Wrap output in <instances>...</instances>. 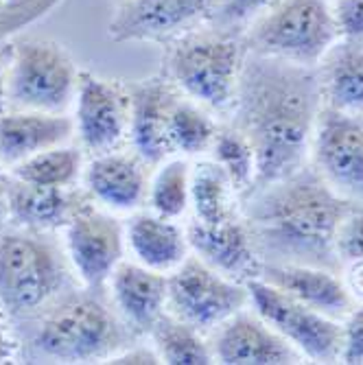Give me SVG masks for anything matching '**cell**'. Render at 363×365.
I'll return each mask as SVG.
<instances>
[{"label": "cell", "mask_w": 363, "mask_h": 365, "mask_svg": "<svg viewBox=\"0 0 363 365\" xmlns=\"http://www.w3.org/2000/svg\"><path fill=\"white\" fill-rule=\"evenodd\" d=\"M337 38L328 0H280L241 33L247 53L302 66H317Z\"/></svg>", "instance_id": "cell-5"}, {"label": "cell", "mask_w": 363, "mask_h": 365, "mask_svg": "<svg viewBox=\"0 0 363 365\" xmlns=\"http://www.w3.org/2000/svg\"><path fill=\"white\" fill-rule=\"evenodd\" d=\"M339 38L363 40V0H328Z\"/></svg>", "instance_id": "cell-33"}, {"label": "cell", "mask_w": 363, "mask_h": 365, "mask_svg": "<svg viewBox=\"0 0 363 365\" xmlns=\"http://www.w3.org/2000/svg\"><path fill=\"white\" fill-rule=\"evenodd\" d=\"M342 326V352L339 361L348 365H361L363 363V304L352 309L344 317Z\"/></svg>", "instance_id": "cell-32"}, {"label": "cell", "mask_w": 363, "mask_h": 365, "mask_svg": "<svg viewBox=\"0 0 363 365\" xmlns=\"http://www.w3.org/2000/svg\"><path fill=\"white\" fill-rule=\"evenodd\" d=\"M235 127L256 153V184L285 180L307 167L324 108L315 66L247 53L235 92Z\"/></svg>", "instance_id": "cell-1"}, {"label": "cell", "mask_w": 363, "mask_h": 365, "mask_svg": "<svg viewBox=\"0 0 363 365\" xmlns=\"http://www.w3.org/2000/svg\"><path fill=\"white\" fill-rule=\"evenodd\" d=\"M75 120L66 112L5 110L0 114V164L11 169L40 151L71 143Z\"/></svg>", "instance_id": "cell-19"}, {"label": "cell", "mask_w": 363, "mask_h": 365, "mask_svg": "<svg viewBox=\"0 0 363 365\" xmlns=\"http://www.w3.org/2000/svg\"><path fill=\"white\" fill-rule=\"evenodd\" d=\"M129 145L147 167H158L173 153L169 143V108L178 94L167 77L129 83Z\"/></svg>", "instance_id": "cell-15"}, {"label": "cell", "mask_w": 363, "mask_h": 365, "mask_svg": "<svg viewBox=\"0 0 363 365\" xmlns=\"http://www.w3.org/2000/svg\"><path fill=\"white\" fill-rule=\"evenodd\" d=\"M311 160L313 171L337 195L363 204V116L322 108Z\"/></svg>", "instance_id": "cell-11"}, {"label": "cell", "mask_w": 363, "mask_h": 365, "mask_svg": "<svg viewBox=\"0 0 363 365\" xmlns=\"http://www.w3.org/2000/svg\"><path fill=\"white\" fill-rule=\"evenodd\" d=\"M75 136L90 153L116 151L129 136V90L81 71L75 96Z\"/></svg>", "instance_id": "cell-12"}, {"label": "cell", "mask_w": 363, "mask_h": 365, "mask_svg": "<svg viewBox=\"0 0 363 365\" xmlns=\"http://www.w3.org/2000/svg\"><path fill=\"white\" fill-rule=\"evenodd\" d=\"M315 71L324 108L363 116V40L337 38Z\"/></svg>", "instance_id": "cell-23"}, {"label": "cell", "mask_w": 363, "mask_h": 365, "mask_svg": "<svg viewBox=\"0 0 363 365\" xmlns=\"http://www.w3.org/2000/svg\"><path fill=\"white\" fill-rule=\"evenodd\" d=\"M245 287L250 307L305 359L315 363L339 361L342 326L337 319L326 317L258 276L250 278Z\"/></svg>", "instance_id": "cell-9"}, {"label": "cell", "mask_w": 363, "mask_h": 365, "mask_svg": "<svg viewBox=\"0 0 363 365\" xmlns=\"http://www.w3.org/2000/svg\"><path fill=\"white\" fill-rule=\"evenodd\" d=\"M335 254L342 267L363 260V204H350L335 232Z\"/></svg>", "instance_id": "cell-31"}, {"label": "cell", "mask_w": 363, "mask_h": 365, "mask_svg": "<svg viewBox=\"0 0 363 365\" xmlns=\"http://www.w3.org/2000/svg\"><path fill=\"white\" fill-rule=\"evenodd\" d=\"M106 363H116V365H155L162 363L160 354L155 352L153 346H125L118 352H114Z\"/></svg>", "instance_id": "cell-34"}, {"label": "cell", "mask_w": 363, "mask_h": 365, "mask_svg": "<svg viewBox=\"0 0 363 365\" xmlns=\"http://www.w3.org/2000/svg\"><path fill=\"white\" fill-rule=\"evenodd\" d=\"M167 276L138 260H123L110 276V293L123 322L140 335H149L167 313Z\"/></svg>", "instance_id": "cell-20"}, {"label": "cell", "mask_w": 363, "mask_h": 365, "mask_svg": "<svg viewBox=\"0 0 363 365\" xmlns=\"http://www.w3.org/2000/svg\"><path fill=\"white\" fill-rule=\"evenodd\" d=\"M26 3H31V0H5V5H7L9 9H20V7L26 5Z\"/></svg>", "instance_id": "cell-38"}, {"label": "cell", "mask_w": 363, "mask_h": 365, "mask_svg": "<svg viewBox=\"0 0 363 365\" xmlns=\"http://www.w3.org/2000/svg\"><path fill=\"white\" fill-rule=\"evenodd\" d=\"M83 199L71 188L38 186L20 180L9 182L5 190L7 217L16 227L33 232L63 230Z\"/></svg>", "instance_id": "cell-22"}, {"label": "cell", "mask_w": 363, "mask_h": 365, "mask_svg": "<svg viewBox=\"0 0 363 365\" xmlns=\"http://www.w3.org/2000/svg\"><path fill=\"white\" fill-rule=\"evenodd\" d=\"M278 3L280 0H215L208 24L232 36H241L256 18L267 14Z\"/></svg>", "instance_id": "cell-30"}, {"label": "cell", "mask_w": 363, "mask_h": 365, "mask_svg": "<svg viewBox=\"0 0 363 365\" xmlns=\"http://www.w3.org/2000/svg\"><path fill=\"white\" fill-rule=\"evenodd\" d=\"M164 46V77L178 92L217 112L232 106L245 59L241 36L204 22Z\"/></svg>", "instance_id": "cell-3"}, {"label": "cell", "mask_w": 363, "mask_h": 365, "mask_svg": "<svg viewBox=\"0 0 363 365\" xmlns=\"http://www.w3.org/2000/svg\"><path fill=\"white\" fill-rule=\"evenodd\" d=\"M147 164L131 151L96 153L83 167V184L92 202L112 212H136L147 202Z\"/></svg>", "instance_id": "cell-17"}, {"label": "cell", "mask_w": 363, "mask_h": 365, "mask_svg": "<svg viewBox=\"0 0 363 365\" xmlns=\"http://www.w3.org/2000/svg\"><path fill=\"white\" fill-rule=\"evenodd\" d=\"M66 282V264L42 232L22 230L0 237V309L11 317L44 309Z\"/></svg>", "instance_id": "cell-6"}, {"label": "cell", "mask_w": 363, "mask_h": 365, "mask_svg": "<svg viewBox=\"0 0 363 365\" xmlns=\"http://www.w3.org/2000/svg\"><path fill=\"white\" fill-rule=\"evenodd\" d=\"M239 192L225 173V169L213 158H200L190 167V212L195 221L219 223L239 215Z\"/></svg>", "instance_id": "cell-24"}, {"label": "cell", "mask_w": 363, "mask_h": 365, "mask_svg": "<svg viewBox=\"0 0 363 365\" xmlns=\"http://www.w3.org/2000/svg\"><path fill=\"white\" fill-rule=\"evenodd\" d=\"M162 363L169 365H210L215 363L208 337L195 326L164 313L149 333Z\"/></svg>", "instance_id": "cell-26"}, {"label": "cell", "mask_w": 363, "mask_h": 365, "mask_svg": "<svg viewBox=\"0 0 363 365\" xmlns=\"http://www.w3.org/2000/svg\"><path fill=\"white\" fill-rule=\"evenodd\" d=\"M66 232V254L75 274L90 291H101L125 260V223L106 208L83 199Z\"/></svg>", "instance_id": "cell-10"}, {"label": "cell", "mask_w": 363, "mask_h": 365, "mask_svg": "<svg viewBox=\"0 0 363 365\" xmlns=\"http://www.w3.org/2000/svg\"><path fill=\"white\" fill-rule=\"evenodd\" d=\"M217 123L208 108L200 106L182 92L175 94L169 108V143L175 155L202 158L217 138Z\"/></svg>", "instance_id": "cell-25"}, {"label": "cell", "mask_w": 363, "mask_h": 365, "mask_svg": "<svg viewBox=\"0 0 363 365\" xmlns=\"http://www.w3.org/2000/svg\"><path fill=\"white\" fill-rule=\"evenodd\" d=\"M208 341L215 363L223 365H285L305 359L254 309H241L227 317L213 330Z\"/></svg>", "instance_id": "cell-14"}, {"label": "cell", "mask_w": 363, "mask_h": 365, "mask_svg": "<svg viewBox=\"0 0 363 365\" xmlns=\"http://www.w3.org/2000/svg\"><path fill=\"white\" fill-rule=\"evenodd\" d=\"M258 278L337 322L354 309V297L344 278H339V272L333 269L295 262H262Z\"/></svg>", "instance_id": "cell-18"}, {"label": "cell", "mask_w": 363, "mask_h": 365, "mask_svg": "<svg viewBox=\"0 0 363 365\" xmlns=\"http://www.w3.org/2000/svg\"><path fill=\"white\" fill-rule=\"evenodd\" d=\"M243 221L262 262L313 264L339 272L335 232L352 202L337 195L313 169L245 192Z\"/></svg>", "instance_id": "cell-2"}, {"label": "cell", "mask_w": 363, "mask_h": 365, "mask_svg": "<svg viewBox=\"0 0 363 365\" xmlns=\"http://www.w3.org/2000/svg\"><path fill=\"white\" fill-rule=\"evenodd\" d=\"M116 3H123V0H116Z\"/></svg>", "instance_id": "cell-40"}, {"label": "cell", "mask_w": 363, "mask_h": 365, "mask_svg": "<svg viewBox=\"0 0 363 365\" xmlns=\"http://www.w3.org/2000/svg\"><path fill=\"white\" fill-rule=\"evenodd\" d=\"M14 356V341L5 328V319L3 313H0V363H5Z\"/></svg>", "instance_id": "cell-37"}, {"label": "cell", "mask_w": 363, "mask_h": 365, "mask_svg": "<svg viewBox=\"0 0 363 365\" xmlns=\"http://www.w3.org/2000/svg\"><path fill=\"white\" fill-rule=\"evenodd\" d=\"M14 42H0V114L7 110V71L11 61Z\"/></svg>", "instance_id": "cell-36"}, {"label": "cell", "mask_w": 363, "mask_h": 365, "mask_svg": "<svg viewBox=\"0 0 363 365\" xmlns=\"http://www.w3.org/2000/svg\"><path fill=\"white\" fill-rule=\"evenodd\" d=\"M127 252L140 264L162 274H171L186 260L190 245L186 227L153 210H136L125 221Z\"/></svg>", "instance_id": "cell-21"}, {"label": "cell", "mask_w": 363, "mask_h": 365, "mask_svg": "<svg viewBox=\"0 0 363 365\" xmlns=\"http://www.w3.org/2000/svg\"><path fill=\"white\" fill-rule=\"evenodd\" d=\"M215 0H123L110 20L112 42L169 44L182 33L208 22Z\"/></svg>", "instance_id": "cell-13"}, {"label": "cell", "mask_w": 363, "mask_h": 365, "mask_svg": "<svg viewBox=\"0 0 363 365\" xmlns=\"http://www.w3.org/2000/svg\"><path fill=\"white\" fill-rule=\"evenodd\" d=\"M81 71L59 42H14L7 71V110L66 112L77 96Z\"/></svg>", "instance_id": "cell-7"}, {"label": "cell", "mask_w": 363, "mask_h": 365, "mask_svg": "<svg viewBox=\"0 0 363 365\" xmlns=\"http://www.w3.org/2000/svg\"><path fill=\"white\" fill-rule=\"evenodd\" d=\"M184 227L190 254L204 260L215 272L237 282H247L260 274L262 260L243 217L237 215L219 223H202L193 219Z\"/></svg>", "instance_id": "cell-16"}, {"label": "cell", "mask_w": 363, "mask_h": 365, "mask_svg": "<svg viewBox=\"0 0 363 365\" xmlns=\"http://www.w3.org/2000/svg\"><path fill=\"white\" fill-rule=\"evenodd\" d=\"M210 158L217 160L225 173L232 180L239 195H245L256 184V153L245 138V134L232 125L227 129H219L217 138L210 147Z\"/></svg>", "instance_id": "cell-29"}, {"label": "cell", "mask_w": 363, "mask_h": 365, "mask_svg": "<svg viewBox=\"0 0 363 365\" xmlns=\"http://www.w3.org/2000/svg\"><path fill=\"white\" fill-rule=\"evenodd\" d=\"M250 293L245 282L227 278L195 254L167 276V311L178 319L195 326L204 335L247 309Z\"/></svg>", "instance_id": "cell-8"}, {"label": "cell", "mask_w": 363, "mask_h": 365, "mask_svg": "<svg viewBox=\"0 0 363 365\" xmlns=\"http://www.w3.org/2000/svg\"><path fill=\"white\" fill-rule=\"evenodd\" d=\"M83 153L77 147H71L68 143L40 151L36 155L26 158L24 162L11 167V178L38 184V186H59L71 188L77 178L83 173Z\"/></svg>", "instance_id": "cell-28"}, {"label": "cell", "mask_w": 363, "mask_h": 365, "mask_svg": "<svg viewBox=\"0 0 363 365\" xmlns=\"http://www.w3.org/2000/svg\"><path fill=\"white\" fill-rule=\"evenodd\" d=\"M94 293L68 295L46 313L33 335V352L57 363H106L125 348L116 315Z\"/></svg>", "instance_id": "cell-4"}, {"label": "cell", "mask_w": 363, "mask_h": 365, "mask_svg": "<svg viewBox=\"0 0 363 365\" xmlns=\"http://www.w3.org/2000/svg\"><path fill=\"white\" fill-rule=\"evenodd\" d=\"M5 5V0H0V7H3Z\"/></svg>", "instance_id": "cell-39"}, {"label": "cell", "mask_w": 363, "mask_h": 365, "mask_svg": "<svg viewBox=\"0 0 363 365\" xmlns=\"http://www.w3.org/2000/svg\"><path fill=\"white\" fill-rule=\"evenodd\" d=\"M190 167L193 162L184 155L162 160L149 180L147 204L149 210L180 221L190 210Z\"/></svg>", "instance_id": "cell-27"}, {"label": "cell", "mask_w": 363, "mask_h": 365, "mask_svg": "<svg viewBox=\"0 0 363 365\" xmlns=\"http://www.w3.org/2000/svg\"><path fill=\"white\" fill-rule=\"evenodd\" d=\"M344 284L348 287L354 300L363 302V260H354L344 264Z\"/></svg>", "instance_id": "cell-35"}]
</instances>
